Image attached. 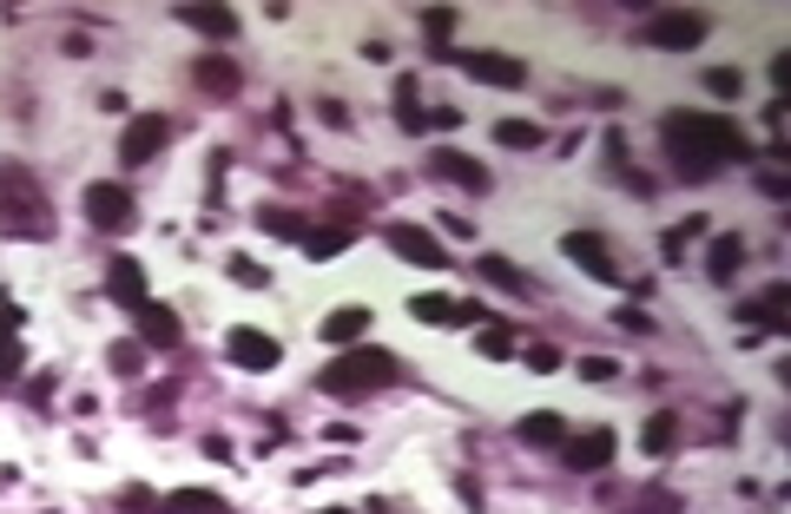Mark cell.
<instances>
[{
	"label": "cell",
	"instance_id": "obj_30",
	"mask_svg": "<svg viewBox=\"0 0 791 514\" xmlns=\"http://www.w3.org/2000/svg\"><path fill=\"white\" fill-rule=\"evenodd\" d=\"M706 92H713V99H739V92H746V73H739V66H713V73H706Z\"/></svg>",
	"mask_w": 791,
	"mask_h": 514
},
{
	"label": "cell",
	"instance_id": "obj_40",
	"mask_svg": "<svg viewBox=\"0 0 791 514\" xmlns=\"http://www.w3.org/2000/svg\"><path fill=\"white\" fill-rule=\"evenodd\" d=\"M119 508H125V514H139V508H158V495H145V489H125V495H119Z\"/></svg>",
	"mask_w": 791,
	"mask_h": 514
},
{
	"label": "cell",
	"instance_id": "obj_2",
	"mask_svg": "<svg viewBox=\"0 0 791 514\" xmlns=\"http://www.w3.org/2000/svg\"><path fill=\"white\" fill-rule=\"evenodd\" d=\"M396 376H403L396 350H376V343H363V350H343V357H330L317 383H323L330 396H370V390H389Z\"/></svg>",
	"mask_w": 791,
	"mask_h": 514
},
{
	"label": "cell",
	"instance_id": "obj_25",
	"mask_svg": "<svg viewBox=\"0 0 791 514\" xmlns=\"http://www.w3.org/2000/svg\"><path fill=\"white\" fill-rule=\"evenodd\" d=\"M343 244H350V225H310V231H304V258H310V264L337 258Z\"/></svg>",
	"mask_w": 791,
	"mask_h": 514
},
{
	"label": "cell",
	"instance_id": "obj_7",
	"mask_svg": "<svg viewBox=\"0 0 791 514\" xmlns=\"http://www.w3.org/2000/svg\"><path fill=\"white\" fill-rule=\"evenodd\" d=\"M383 238H389V251H396L403 264H422V271H442V264H449V251H442L436 231H422V225H389Z\"/></svg>",
	"mask_w": 791,
	"mask_h": 514
},
{
	"label": "cell",
	"instance_id": "obj_12",
	"mask_svg": "<svg viewBox=\"0 0 791 514\" xmlns=\"http://www.w3.org/2000/svg\"><path fill=\"white\" fill-rule=\"evenodd\" d=\"M86 218H92L99 231H125L139 211H132V192H125V185H92V192H86Z\"/></svg>",
	"mask_w": 791,
	"mask_h": 514
},
{
	"label": "cell",
	"instance_id": "obj_9",
	"mask_svg": "<svg viewBox=\"0 0 791 514\" xmlns=\"http://www.w3.org/2000/svg\"><path fill=\"white\" fill-rule=\"evenodd\" d=\"M455 66L482 86H528V66L515 53H455Z\"/></svg>",
	"mask_w": 791,
	"mask_h": 514
},
{
	"label": "cell",
	"instance_id": "obj_3",
	"mask_svg": "<svg viewBox=\"0 0 791 514\" xmlns=\"http://www.w3.org/2000/svg\"><path fill=\"white\" fill-rule=\"evenodd\" d=\"M0 231H13V238H53V211H46L33 172H20V165L0 172Z\"/></svg>",
	"mask_w": 791,
	"mask_h": 514
},
{
	"label": "cell",
	"instance_id": "obj_36",
	"mask_svg": "<svg viewBox=\"0 0 791 514\" xmlns=\"http://www.w3.org/2000/svg\"><path fill=\"white\" fill-rule=\"evenodd\" d=\"M634 508H640V514H680V495H667V489H647V495H634Z\"/></svg>",
	"mask_w": 791,
	"mask_h": 514
},
{
	"label": "cell",
	"instance_id": "obj_35",
	"mask_svg": "<svg viewBox=\"0 0 791 514\" xmlns=\"http://www.w3.org/2000/svg\"><path fill=\"white\" fill-rule=\"evenodd\" d=\"M528 370H535V376H554V370H561V350H554V343H528Z\"/></svg>",
	"mask_w": 791,
	"mask_h": 514
},
{
	"label": "cell",
	"instance_id": "obj_22",
	"mask_svg": "<svg viewBox=\"0 0 791 514\" xmlns=\"http://www.w3.org/2000/svg\"><path fill=\"white\" fill-rule=\"evenodd\" d=\"M475 271H482L488 284L515 291V297H528V291H535V284H528V271H521V264H508V258H495V251H482V258H475Z\"/></svg>",
	"mask_w": 791,
	"mask_h": 514
},
{
	"label": "cell",
	"instance_id": "obj_8",
	"mask_svg": "<svg viewBox=\"0 0 791 514\" xmlns=\"http://www.w3.org/2000/svg\"><path fill=\"white\" fill-rule=\"evenodd\" d=\"M224 357H231L238 370H277V363H284L277 337H264V330H251V324H238V330L224 337Z\"/></svg>",
	"mask_w": 791,
	"mask_h": 514
},
{
	"label": "cell",
	"instance_id": "obj_20",
	"mask_svg": "<svg viewBox=\"0 0 791 514\" xmlns=\"http://www.w3.org/2000/svg\"><path fill=\"white\" fill-rule=\"evenodd\" d=\"M528 449H561L568 442V423L554 416V409H541V416H521V429H515Z\"/></svg>",
	"mask_w": 791,
	"mask_h": 514
},
{
	"label": "cell",
	"instance_id": "obj_16",
	"mask_svg": "<svg viewBox=\"0 0 791 514\" xmlns=\"http://www.w3.org/2000/svg\"><path fill=\"white\" fill-rule=\"evenodd\" d=\"M178 20L205 40H238V13L231 7H178Z\"/></svg>",
	"mask_w": 791,
	"mask_h": 514
},
{
	"label": "cell",
	"instance_id": "obj_14",
	"mask_svg": "<svg viewBox=\"0 0 791 514\" xmlns=\"http://www.w3.org/2000/svg\"><path fill=\"white\" fill-rule=\"evenodd\" d=\"M132 317H139V343H152V350H178L185 324H178V310H172V304H152V297H145Z\"/></svg>",
	"mask_w": 791,
	"mask_h": 514
},
{
	"label": "cell",
	"instance_id": "obj_28",
	"mask_svg": "<svg viewBox=\"0 0 791 514\" xmlns=\"http://www.w3.org/2000/svg\"><path fill=\"white\" fill-rule=\"evenodd\" d=\"M20 370H26V343H20L13 324H0V383H13Z\"/></svg>",
	"mask_w": 791,
	"mask_h": 514
},
{
	"label": "cell",
	"instance_id": "obj_27",
	"mask_svg": "<svg viewBox=\"0 0 791 514\" xmlns=\"http://www.w3.org/2000/svg\"><path fill=\"white\" fill-rule=\"evenodd\" d=\"M495 139H502V145H515V152H535L548 132H541L535 119H502V125H495Z\"/></svg>",
	"mask_w": 791,
	"mask_h": 514
},
{
	"label": "cell",
	"instance_id": "obj_17",
	"mask_svg": "<svg viewBox=\"0 0 791 514\" xmlns=\"http://www.w3.org/2000/svg\"><path fill=\"white\" fill-rule=\"evenodd\" d=\"M739 264H746V238H739V231H726V238H713V258H706V277H713V284H733V277H739Z\"/></svg>",
	"mask_w": 791,
	"mask_h": 514
},
{
	"label": "cell",
	"instance_id": "obj_4",
	"mask_svg": "<svg viewBox=\"0 0 791 514\" xmlns=\"http://www.w3.org/2000/svg\"><path fill=\"white\" fill-rule=\"evenodd\" d=\"M647 46H667V53H686V46H700L706 40V13H686V7H667V13H653L647 20V33H640Z\"/></svg>",
	"mask_w": 791,
	"mask_h": 514
},
{
	"label": "cell",
	"instance_id": "obj_10",
	"mask_svg": "<svg viewBox=\"0 0 791 514\" xmlns=\"http://www.w3.org/2000/svg\"><path fill=\"white\" fill-rule=\"evenodd\" d=\"M429 172L436 178H449V185H462V192H488L495 178H488V165H475L469 152H455V145H429Z\"/></svg>",
	"mask_w": 791,
	"mask_h": 514
},
{
	"label": "cell",
	"instance_id": "obj_37",
	"mask_svg": "<svg viewBox=\"0 0 791 514\" xmlns=\"http://www.w3.org/2000/svg\"><path fill=\"white\" fill-rule=\"evenodd\" d=\"M508 350H515V337L502 324H482V357H508Z\"/></svg>",
	"mask_w": 791,
	"mask_h": 514
},
{
	"label": "cell",
	"instance_id": "obj_19",
	"mask_svg": "<svg viewBox=\"0 0 791 514\" xmlns=\"http://www.w3.org/2000/svg\"><path fill=\"white\" fill-rule=\"evenodd\" d=\"M363 330H370V304H343L323 317V343H356Z\"/></svg>",
	"mask_w": 791,
	"mask_h": 514
},
{
	"label": "cell",
	"instance_id": "obj_31",
	"mask_svg": "<svg viewBox=\"0 0 791 514\" xmlns=\"http://www.w3.org/2000/svg\"><path fill=\"white\" fill-rule=\"evenodd\" d=\"M693 238H706V218H686V225H673V231H667V264H680Z\"/></svg>",
	"mask_w": 791,
	"mask_h": 514
},
{
	"label": "cell",
	"instance_id": "obj_41",
	"mask_svg": "<svg viewBox=\"0 0 791 514\" xmlns=\"http://www.w3.org/2000/svg\"><path fill=\"white\" fill-rule=\"evenodd\" d=\"M323 514H350V508H323Z\"/></svg>",
	"mask_w": 791,
	"mask_h": 514
},
{
	"label": "cell",
	"instance_id": "obj_6",
	"mask_svg": "<svg viewBox=\"0 0 791 514\" xmlns=\"http://www.w3.org/2000/svg\"><path fill=\"white\" fill-rule=\"evenodd\" d=\"M614 449H620L614 429H587V436H568V442H561V462H568L574 475H601V469L614 462Z\"/></svg>",
	"mask_w": 791,
	"mask_h": 514
},
{
	"label": "cell",
	"instance_id": "obj_23",
	"mask_svg": "<svg viewBox=\"0 0 791 514\" xmlns=\"http://www.w3.org/2000/svg\"><path fill=\"white\" fill-rule=\"evenodd\" d=\"M158 508H165V514H231V502H218L211 489H172Z\"/></svg>",
	"mask_w": 791,
	"mask_h": 514
},
{
	"label": "cell",
	"instance_id": "obj_33",
	"mask_svg": "<svg viewBox=\"0 0 791 514\" xmlns=\"http://www.w3.org/2000/svg\"><path fill=\"white\" fill-rule=\"evenodd\" d=\"M231 284H244V291H271V271L251 264V258H231Z\"/></svg>",
	"mask_w": 791,
	"mask_h": 514
},
{
	"label": "cell",
	"instance_id": "obj_26",
	"mask_svg": "<svg viewBox=\"0 0 791 514\" xmlns=\"http://www.w3.org/2000/svg\"><path fill=\"white\" fill-rule=\"evenodd\" d=\"M257 225H264L271 238H297V244H304V231H310V218H304V211H290V205H264V211H257Z\"/></svg>",
	"mask_w": 791,
	"mask_h": 514
},
{
	"label": "cell",
	"instance_id": "obj_38",
	"mask_svg": "<svg viewBox=\"0 0 791 514\" xmlns=\"http://www.w3.org/2000/svg\"><path fill=\"white\" fill-rule=\"evenodd\" d=\"M449 324H469V330H482V324H488V310H482V304H455V310H449Z\"/></svg>",
	"mask_w": 791,
	"mask_h": 514
},
{
	"label": "cell",
	"instance_id": "obj_15",
	"mask_svg": "<svg viewBox=\"0 0 791 514\" xmlns=\"http://www.w3.org/2000/svg\"><path fill=\"white\" fill-rule=\"evenodd\" d=\"M106 297H112L119 310H139V304H145V264H139V258H112V264H106Z\"/></svg>",
	"mask_w": 791,
	"mask_h": 514
},
{
	"label": "cell",
	"instance_id": "obj_11",
	"mask_svg": "<svg viewBox=\"0 0 791 514\" xmlns=\"http://www.w3.org/2000/svg\"><path fill=\"white\" fill-rule=\"evenodd\" d=\"M191 79H198V92H211V99H238V86H244V73H238L231 53H198V59H191Z\"/></svg>",
	"mask_w": 791,
	"mask_h": 514
},
{
	"label": "cell",
	"instance_id": "obj_39",
	"mask_svg": "<svg viewBox=\"0 0 791 514\" xmlns=\"http://www.w3.org/2000/svg\"><path fill=\"white\" fill-rule=\"evenodd\" d=\"M581 376H587V383H607V376H614V363H607V357H581Z\"/></svg>",
	"mask_w": 791,
	"mask_h": 514
},
{
	"label": "cell",
	"instance_id": "obj_13",
	"mask_svg": "<svg viewBox=\"0 0 791 514\" xmlns=\"http://www.w3.org/2000/svg\"><path fill=\"white\" fill-rule=\"evenodd\" d=\"M561 251H568V258H574L594 284H614V277H620V264L607 258V238H594V231H568V238H561Z\"/></svg>",
	"mask_w": 791,
	"mask_h": 514
},
{
	"label": "cell",
	"instance_id": "obj_18",
	"mask_svg": "<svg viewBox=\"0 0 791 514\" xmlns=\"http://www.w3.org/2000/svg\"><path fill=\"white\" fill-rule=\"evenodd\" d=\"M739 317L746 324H766V330H785V317H791V291L785 284H772L759 304H739Z\"/></svg>",
	"mask_w": 791,
	"mask_h": 514
},
{
	"label": "cell",
	"instance_id": "obj_21",
	"mask_svg": "<svg viewBox=\"0 0 791 514\" xmlns=\"http://www.w3.org/2000/svg\"><path fill=\"white\" fill-rule=\"evenodd\" d=\"M673 442H680V409H653L647 429H640V449L647 456H673Z\"/></svg>",
	"mask_w": 791,
	"mask_h": 514
},
{
	"label": "cell",
	"instance_id": "obj_34",
	"mask_svg": "<svg viewBox=\"0 0 791 514\" xmlns=\"http://www.w3.org/2000/svg\"><path fill=\"white\" fill-rule=\"evenodd\" d=\"M422 26H429V40H436V46H449V33H455V7H429V13H422Z\"/></svg>",
	"mask_w": 791,
	"mask_h": 514
},
{
	"label": "cell",
	"instance_id": "obj_1",
	"mask_svg": "<svg viewBox=\"0 0 791 514\" xmlns=\"http://www.w3.org/2000/svg\"><path fill=\"white\" fill-rule=\"evenodd\" d=\"M660 139H667V158H673L680 178H713V172L752 158V139L719 112H667Z\"/></svg>",
	"mask_w": 791,
	"mask_h": 514
},
{
	"label": "cell",
	"instance_id": "obj_29",
	"mask_svg": "<svg viewBox=\"0 0 791 514\" xmlns=\"http://www.w3.org/2000/svg\"><path fill=\"white\" fill-rule=\"evenodd\" d=\"M449 310H455V297H442V291L409 297V317H416V324H449Z\"/></svg>",
	"mask_w": 791,
	"mask_h": 514
},
{
	"label": "cell",
	"instance_id": "obj_24",
	"mask_svg": "<svg viewBox=\"0 0 791 514\" xmlns=\"http://www.w3.org/2000/svg\"><path fill=\"white\" fill-rule=\"evenodd\" d=\"M416 92H422L416 73H403V79H396V125H403V132H422V125H429V112H422Z\"/></svg>",
	"mask_w": 791,
	"mask_h": 514
},
{
	"label": "cell",
	"instance_id": "obj_5",
	"mask_svg": "<svg viewBox=\"0 0 791 514\" xmlns=\"http://www.w3.org/2000/svg\"><path fill=\"white\" fill-rule=\"evenodd\" d=\"M165 139H172V119H158V112L125 119V132H119V165H152V158L165 152Z\"/></svg>",
	"mask_w": 791,
	"mask_h": 514
},
{
	"label": "cell",
	"instance_id": "obj_32",
	"mask_svg": "<svg viewBox=\"0 0 791 514\" xmlns=\"http://www.w3.org/2000/svg\"><path fill=\"white\" fill-rule=\"evenodd\" d=\"M106 357H112V376H139L145 370V343H112Z\"/></svg>",
	"mask_w": 791,
	"mask_h": 514
}]
</instances>
